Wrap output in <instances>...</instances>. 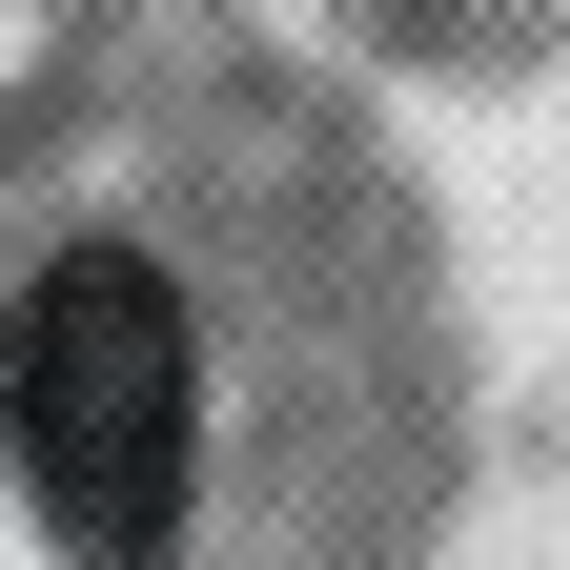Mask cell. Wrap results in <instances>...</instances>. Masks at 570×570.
<instances>
[{"label": "cell", "mask_w": 570, "mask_h": 570, "mask_svg": "<svg viewBox=\"0 0 570 570\" xmlns=\"http://www.w3.org/2000/svg\"><path fill=\"white\" fill-rule=\"evenodd\" d=\"M0 428H21V489L82 570H164L184 489H204V326L142 245H61L21 285V346H0Z\"/></svg>", "instance_id": "6da1fadb"}]
</instances>
